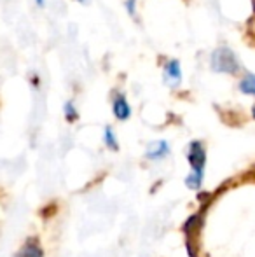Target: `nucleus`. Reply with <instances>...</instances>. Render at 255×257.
Listing matches in <instances>:
<instances>
[{
    "mask_svg": "<svg viewBox=\"0 0 255 257\" xmlns=\"http://www.w3.org/2000/svg\"><path fill=\"white\" fill-rule=\"evenodd\" d=\"M14 257H44V250H42L41 243H39L35 238H30V240L16 252Z\"/></svg>",
    "mask_w": 255,
    "mask_h": 257,
    "instance_id": "nucleus-7",
    "label": "nucleus"
},
{
    "mask_svg": "<svg viewBox=\"0 0 255 257\" xmlns=\"http://www.w3.org/2000/svg\"><path fill=\"white\" fill-rule=\"evenodd\" d=\"M170 153H171V149H170L168 140L159 139V140H152V142L147 146L145 158L150 159V161H161V159H164L166 156H170Z\"/></svg>",
    "mask_w": 255,
    "mask_h": 257,
    "instance_id": "nucleus-6",
    "label": "nucleus"
},
{
    "mask_svg": "<svg viewBox=\"0 0 255 257\" xmlns=\"http://www.w3.org/2000/svg\"><path fill=\"white\" fill-rule=\"evenodd\" d=\"M110 110L116 121L126 122L131 119L133 115V107L128 100V95L123 89H114L112 95H110Z\"/></svg>",
    "mask_w": 255,
    "mask_h": 257,
    "instance_id": "nucleus-3",
    "label": "nucleus"
},
{
    "mask_svg": "<svg viewBox=\"0 0 255 257\" xmlns=\"http://www.w3.org/2000/svg\"><path fill=\"white\" fill-rule=\"evenodd\" d=\"M63 117L67 122H75L79 121V108H77V103L75 100H67L63 103Z\"/></svg>",
    "mask_w": 255,
    "mask_h": 257,
    "instance_id": "nucleus-9",
    "label": "nucleus"
},
{
    "mask_svg": "<svg viewBox=\"0 0 255 257\" xmlns=\"http://www.w3.org/2000/svg\"><path fill=\"white\" fill-rule=\"evenodd\" d=\"M161 81L170 91H178L184 84V67L175 56H164L161 60Z\"/></svg>",
    "mask_w": 255,
    "mask_h": 257,
    "instance_id": "nucleus-2",
    "label": "nucleus"
},
{
    "mask_svg": "<svg viewBox=\"0 0 255 257\" xmlns=\"http://www.w3.org/2000/svg\"><path fill=\"white\" fill-rule=\"evenodd\" d=\"M75 4H79V6H89V4H91V0H74Z\"/></svg>",
    "mask_w": 255,
    "mask_h": 257,
    "instance_id": "nucleus-13",
    "label": "nucleus"
},
{
    "mask_svg": "<svg viewBox=\"0 0 255 257\" xmlns=\"http://www.w3.org/2000/svg\"><path fill=\"white\" fill-rule=\"evenodd\" d=\"M143 2H145V0H143ZM147 2H149V0H147Z\"/></svg>",
    "mask_w": 255,
    "mask_h": 257,
    "instance_id": "nucleus-15",
    "label": "nucleus"
},
{
    "mask_svg": "<svg viewBox=\"0 0 255 257\" xmlns=\"http://www.w3.org/2000/svg\"><path fill=\"white\" fill-rule=\"evenodd\" d=\"M236 89H238L239 95L255 100V72L243 70L236 77Z\"/></svg>",
    "mask_w": 255,
    "mask_h": 257,
    "instance_id": "nucleus-5",
    "label": "nucleus"
},
{
    "mask_svg": "<svg viewBox=\"0 0 255 257\" xmlns=\"http://www.w3.org/2000/svg\"><path fill=\"white\" fill-rule=\"evenodd\" d=\"M35 7L37 9H46V6H48V0H34Z\"/></svg>",
    "mask_w": 255,
    "mask_h": 257,
    "instance_id": "nucleus-12",
    "label": "nucleus"
},
{
    "mask_svg": "<svg viewBox=\"0 0 255 257\" xmlns=\"http://www.w3.org/2000/svg\"><path fill=\"white\" fill-rule=\"evenodd\" d=\"M103 144H105L107 149L110 151H119V140H117V133L114 132V128L110 124H107L103 128Z\"/></svg>",
    "mask_w": 255,
    "mask_h": 257,
    "instance_id": "nucleus-8",
    "label": "nucleus"
},
{
    "mask_svg": "<svg viewBox=\"0 0 255 257\" xmlns=\"http://www.w3.org/2000/svg\"><path fill=\"white\" fill-rule=\"evenodd\" d=\"M138 4H140L138 0H124L123 2L126 16H129L133 21H136V23H140V6Z\"/></svg>",
    "mask_w": 255,
    "mask_h": 257,
    "instance_id": "nucleus-10",
    "label": "nucleus"
},
{
    "mask_svg": "<svg viewBox=\"0 0 255 257\" xmlns=\"http://www.w3.org/2000/svg\"><path fill=\"white\" fill-rule=\"evenodd\" d=\"M187 161L194 173L204 175V165H206V149L201 140H192L187 146Z\"/></svg>",
    "mask_w": 255,
    "mask_h": 257,
    "instance_id": "nucleus-4",
    "label": "nucleus"
},
{
    "mask_svg": "<svg viewBox=\"0 0 255 257\" xmlns=\"http://www.w3.org/2000/svg\"><path fill=\"white\" fill-rule=\"evenodd\" d=\"M208 68L215 75H225V77H238L243 72V63L239 54L227 44H218L208 53L206 58Z\"/></svg>",
    "mask_w": 255,
    "mask_h": 257,
    "instance_id": "nucleus-1",
    "label": "nucleus"
},
{
    "mask_svg": "<svg viewBox=\"0 0 255 257\" xmlns=\"http://www.w3.org/2000/svg\"><path fill=\"white\" fill-rule=\"evenodd\" d=\"M250 115H252V119L255 121V102L252 103V107H250Z\"/></svg>",
    "mask_w": 255,
    "mask_h": 257,
    "instance_id": "nucleus-14",
    "label": "nucleus"
},
{
    "mask_svg": "<svg viewBox=\"0 0 255 257\" xmlns=\"http://www.w3.org/2000/svg\"><path fill=\"white\" fill-rule=\"evenodd\" d=\"M185 184H187L191 189H199L201 184H203V175L201 173H194L191 172L187 175V179H185Z\"/></svg>",
    "mask_w": 255,
    "mask_h": 257,
    "instance_id": "nucleus-11",
    "label": "nucleus"
}]
</instances>
